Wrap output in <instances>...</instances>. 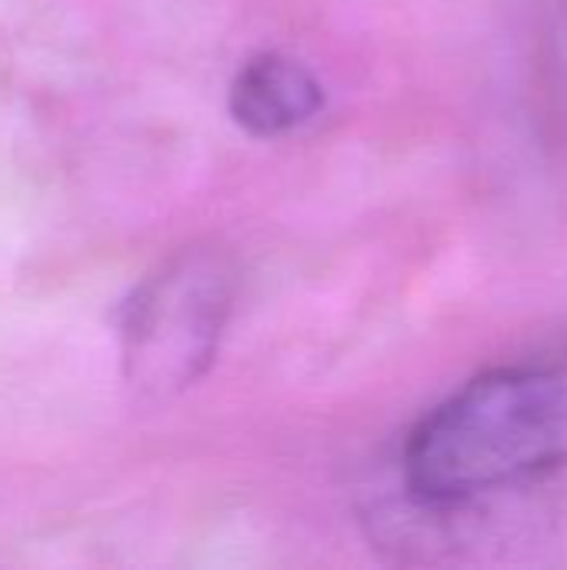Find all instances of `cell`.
Returning a JSON list of instances; mask_svg holds the SVG:
<instances>
[{
	"instance_id": "2",
	"label": "cell",
	"mask_w": 567,
	"mask_h": 570,
	"mask_svg": "<svg viewBox=\"0 0 567 570\" xmlns=\"http://www.w3.org/2000/svg\"><path fill=\"white\" fill-rule=\"evenodd\" d=\"M234 291L237 271L217 247L174 254L134 291L120 321V364L140 401L167 404L211 371Z\"/></svg>"
},
{
	"instance_id": "3",
	"label": "cell",
	"mask_w": 567,
	"mask_h": 570,
	"mask_svg": "<svg viewBox=\"0 0 567 570\" xmlns=\"http://www.w3.org/2000/svg\"><path fill=\"white\" fill-rule=\"evenodd\" d=\"M231 117L254 137H284L324 107L321 80L294 57L267 50L254 53L231 80Z\"/></svg>"
},
{
	"instance_id": "1",
	"label": "cell",
	"mask_w": 567,
	"mask_h": 570,
	"mask_svg": "<svg viewBox=\"0 0 567 570\" xmlns=\"http://www.w3.org/2000/svg\"><path fill=\"white\" fill-rule=\"evenodd\" d=\"M567 468V354L491 367L404 441L408 494L434 511L535 488Z\"/></svg>"
}]
</instances>
